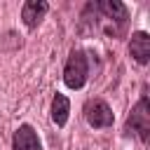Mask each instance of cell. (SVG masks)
<instances>
[{
  "mask_svg": "<svg viewBox=\"0 0 150 150\" xmlns=\"http://www.w3.org/2000/svg\"><path fill=\"white\" fill-rule=\"evenodd\" d=\"M129 52H131V56H134L136 63L145 66L150 61V35L145 30L134 33L131 35V42H129Z\"/></svg>",
  "mask_w": 150,
  "mask_h": 150,
  "instance_id": "cell-5",
  "label": "cell"
},
{
  "mask_svg": "<svg viewBox=\"0 0 150 150\" xmlns=\"http://www.w3.org/2000/svg\"><path fill=\"white\" fill-rule=\"evenodd\" d=\"M127 131L129 134L134 131L143 143L148 141V136H150V105H148L145 96L134 105V110H131V115L127 120Z\"/></svg>",
  "mask_w": 150,
  "mask_h": 150,
  "instance_id": "cell-2",
  "label": "cell"
},
{
  "mask_svg": "<svg viewBox=\"0 0 150 150\" xmlns=\"http://www.w3.org/2000/svg\"><path fill=\"white\" fill-rule=\"evenodd\" d=\"M47 9H49V5H47L45 0H28V2L21 7V19H23V23H26L28 28H35V26L42 21V16L47 14Z\"/></svg>",
  "mask_w": 150,
  "mask_h": 150,
  "instance_id": "cell-6",
  "label": "cell"
},
{
  "mask_svg": "<svg viewBox=\"0 0 150 150\" xmlns=\"http://www.w3.org/2000/svg\"><path fill=\"white\" fill-rule=\"evenodd\" d=\"M98 9H101L108 19L117 21V23H124V21L129 19V9H127V5L120 2V0H103V2H98Z\"/></svg>",
  "mask_w": 150,
  "mask_h": 150,
  "instance_id": "cell-7",
  "label": "cell"
},
{
  "mask_svg": "<svg viewBox=\"0 0 150 150\" xmlns=\"http://www.w3.org/2000/svg\"><path fill=\"white\" fill-rule=\"evenodd\" d=\"M84 115H87V122L94 127V129H103V127H110L115 122V115L110 110V105L101 98L96 101H89L87 108H84Z\"/></svg>",
  "mask_w": 150,
  "mask_h": 150,
  "instance_id": "cell-3",
  "label": "cell"
},
{
  "mask_svg": "<svg viewBox=\"0 0 150 150\" xmlns=\"http://www.w3.org/2000/svg\"><path fill=\"white\" fill-rule=\"evenodd\" d=\"M87 73H89V68H87L84 52L73 49L70 56H68V61H66V68H63V82H66V87L68 89H82L84 82H87Z\"/></svg>",
  "mask_w": 150,
  "mask_h": 150,
  "instance_id": "cell-1",
  "label": "cell"
},
{
  "mask_svg": "<svg viewBox=\"0 0 150 150\" xmlns=\"http://www.w3.org/2000/svg\"><path fill=\"white\" fill-rule=\"evenodd\" d=\"M68 112H70V101L63 96V94H54V101H52V120L56 122V127H63L68 122Z\"/></svg>",
  "mask_w": 150,
  "mask_h": 150,
  "instance_id": "cell-8",
  "label": "cell"
},
{
  "mask_svg": "<svg viewBox=\"0 0 150 150\" xmlns=\"http://www.w3.org/2000/svg\"><path fill=\"white\" fill-rule=\"evenodd\" d=\"M12 148H14V150H42L40 138H38V134H35V129H33L30 124H21V127L14 131Z\"/></svg>",
  "mask_w": 150,
  "mask_h": 150,
  "instance_id": "cell-4",
  "label": "cell"
}]
</instances>
